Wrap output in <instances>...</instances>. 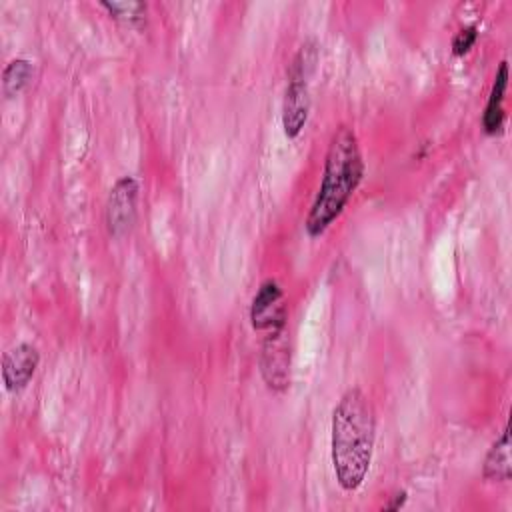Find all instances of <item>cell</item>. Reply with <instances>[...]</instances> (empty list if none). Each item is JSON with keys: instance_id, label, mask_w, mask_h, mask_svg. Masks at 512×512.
Instances as JSON below:
<instances>
[{"instance_id": "cell-1", "label": "cell", "mask_w": 512, "mask_h": 512, "mask_svg": "<svg viewBox=\"0 0 512 512\" xmlns=\"http://www.w3.org/2000/svg\"><path fill=\"white\" fill-rule=\"evenodd\" d=\"M376 418L368 396L360 388H350L332 412L330 456L336 482L352 492L362 486L374 452Z\"/></svg>"}, {"instance_id": "cell-2", "label": "cell", "mask_w": 512, "mask_h": 512, "mask_svg": "<svg viewBox=\"0 0 512 512\" xmlns=\"http://www.w3.org/2000/svg\"><path fill=\"white\" fill-rule=\"evenodd\" d=\"M364 176V160L354 130L338 126L330 138L320 188L306 216L304 228L310 238L322 236L342 214Z\"/></svg>"}, {"instance_id": "cell-3", "label": "cell", "mask_w": 512, "mask_h": 512, "mask_svg": "<svg viewBox=\"0 0 512 512\" xmlns=\"http://www.w3.org/2000/svg\"><path fill=\"white\" fill-rule=\"evenodd\" d=\"M316 64V48L308 42L294 56L282 100V128L286 138H296L308 122L310 76Z\"/></svg>"}, {"instance_id": "cell-4", "label": "cell", "mask_w": 512, "mask_h": 512, "mask_svg": "<svg viewBox=\"0 0 512 512\" xmlns=\"http://www.w3.org/2000/svg\"><path fill=\"white\" fill-rule=\"evenodd\" d=\"M260 374L266 386L282 392L290 384V338L286 326L266 332L260 352Z\"/></svg>"}, {"instance_id": "cell-5", "label": "cell", "mask_w": 512, "mask_h": 512, "mask_svg": "<svg viewBox=\"0 0 512 512\" xmlns=\"http://www.w3.org/2000/svg\"><path fill=\"white\" fill-rule=\"evenodd\" d=\"M138 180L134 176H122L110 188L106 200V228L114 238H122L130 232L136 220L138 206Z\"/></svg>"}, {"instance_id": "cell-6", "label": "cell", "mask_w": 512, "mask_h": 512, "mask_svg": "<svg viewBox=\"0 0 512 512\" xmlns=\"http://www.w3.org/2000/svg\"><path fill=\"white\" fill-rule=\"evenodd\" d=\"M286 304H284V292L280 284L272 278L264 280L252 298L250 306V322L254 330L268 332L272 328L286 326Z\"/></svg>"}, {"instance_id": "cell-7", "label": "cell", "mask_w": 512, "mask_h": 512, "mask_svg": "<svg viewBox=\"0 0 512 512\" xmlns=\"http://www.w3.org/2000/svg\"><path fill=\"white\" fill-rule=\"evenodd\" d=\"M40 362V354L32 344H18L2 358V382L8 392L24 390Z\"/></svg>"}, {"instance_id": "cell-8", "label": "cell", "mask_w": 512, "mask_h": 512, "mask_svg": "<svg viewBox=\"0 0 512 512\" xmlns=\"http://www.w3.org/2000/svg\"><path fill=\"white\" fill-rule=\"evenodd\" d=\"M506 86H508V62H500L492 88H490V96L482 114V128L486 134H498L502 130L504 124V94H506Z\"/></svg>"}, {"instance_id": "cell-9", "label": "cell", "mask_w": 512, "mask_h": 512, "mask_svg": "<svg viewBox=\"0 0 512 512\" xmlns=\"http://www.w3.org/2000/svg\"><path fill=\"white\" fill-rule=\"evenodd\" d=\"M482 476L492 482H508L512 476V458H510V430L504 426L500 438L490 446L484 466H482Z\"/></svg>"}, {"instance_id": "cell-10", "label": "cell", "mask_w": 512, "mask_h": 512, "mask_svg": "<svg viewBox=\"0 0 512 512\" xmlns=\"http://www.w3.org/2000/svg\"><path fill=\"white\" fill-rule=\"evenodd\" d=\"M34 74V66L30 60L26 58H14L6 64L4 72H2V90L6 98H14L18 96L32 80Z\"/></svg>"}, {"instance_id": "cell-11", "label": "cell", "mask_w": 512, "mask_h": 512, "mask_svg": "<svg viewBox=\"0 0 512 512\" xmlns=\"http://www.w3.org/2000/svg\"><path fill=\"white\" fill-rule=\"evenodd\" d=\"M104 10L114 20H120L128 26H140L146 20V4L144 2H100Z\"/></svg>"}, {"instance_id": "cell-12", "label": "cell", "mask_w": 512, "mask_h": 512, "mask_svg": "<svg viewBox=\"0 0 512 512\" xmlns=\"http://www.w3.org/2000/svg\"><path fill=\"white\" fill-rule=\"evenodd\" d=\"M476 38H478L476 26H466V28L458 30L456 36H454V40H452V52H454L456 56H464V54L474 46Z\"/></svg>"}, {"instance_id": "cell-13", "label": "cell", "mask_w": 512, "mask_h": 512, "mask_svg": "<svg viewBox=\"0 0 512 512\" xmlns=\"http://www.w3.org/2000/svg\"><path fill=\"white\" fill-rule=\"evenodd\" d=\"M406 500H408V494L402 490V492H396L394 496H392V500L384 506L386 510H400L404 504H406Z\"/></svg>"}]
</instances>
